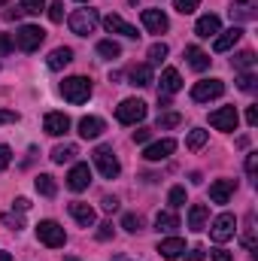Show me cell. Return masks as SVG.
<instances>
[{"mask_svg":"<svg viewBox=\"0 0 258 261\" xmlns=\"http://www.w3.org/2000/svg\"><path fill=\"white\" fill-rule=\"evenodd\" d=\"M67 24H70V31L76 34V37H88V34H94L97 31V24H100V15H97V9H76L70 18H67Z\"/></svg>","mask_w":258,"mask_h":261,"instance_id":"cell-1","label":"cell"},{"mask_svg":"<svg viewBox=\"0 0 258 261\" xmlns=\"http://www.w3.org/2000/svg\"><path fill=\"white\" fill-rule=\"evenodd\" d=\"M43 40H46V31L37 28V24H21V28L12 34L15 49H21V52H37V49L43 46Z\"/></svg>","mask_w":258,"mask_h":261,"instance_id":"cell-2","label":"cell"},{"mask_svg":"<svg viewBox=\"0 0 258 261\" xmlns=\"http://www.w3.org/2000/svg\"><path fill=\"white\" fill-rule=\"evenodd\" d=\"M94 167L100 170L104 179H116V176L122 173V164H119L113 146H97V149H94Z\"/></svg>","mask_w":258,"mask_h":261,"instance_id":"cell-3","label":"cell"},{"mask_svg":"<svg viewBox=\"0 0 258 261\" xmlns=\"http://www.w3.org/2000/svg\"><path fill=\"white\" fill-rule=\"evenodd\" d=\"M61 94H64V100H70V103H85L91 97V79L70 76V79L61 82Z\"/></svg>","mask_w":258,"mask_h":261,"instance_id":"cell-4","label":"cell"},{"mask_svg":"<svg viewBox=\"0 0 258 261\" xmlns=\"http://www.w3.org/2000/svg\"><path fill=\"white\" fill-rule=\"evenodd\" d=\"M37 240H40L43 246H49V249H61V246L67 243V234H64V228H61L58 222L43 219V222L37 225Z\"/></svg>","mask_w":258,"mask_h":261,"instance_id":"cell-5","label":"cell"},{"mask_svg":"<svg viewBox=\"0 0 258 261\" xmlns=\"http://www.w3.org/2000/svg\"><path fill=\"white\" fill-rule=\"evenodd\" d=\"M116 119H119L122 125H140V122L146 119V103L137 100V97L122 100V103L116 107Z\"/></svg>","mask_w":258,"mask_h":261,"instance_id":"cell-6","label":"cell"},{"mask_svg":"<svg viewBox=\"0 0 258 261\" xmlns=\"http://www.w3.org/2000/svg\"><path fill=\"white\" fill-rule=\"evenodd\" d=\"M222 94H225V82L222 79H200V82H194V88H192V100H197V103L216 100Z\"/></svg>","mask_w":258,"mask_h":261,"instance_id":"cell-7","label":"cell"},{"mask_svg":"<svg viewBox=\"0 0 258 261\" xmlns=\"http://www.w3.org/2000/svg\"><path fill=\"white\" fill-rule=\"evenodd\" d=\"M234 231H237V219H234L231 213L216 216V219H213V225H210V237H213L216 243H228V240L234 237Z\"/></svg>","mask_w":258,"mask_h":261,"instance_id":"cell-8","label":"cell"},{"mask_svg":"<svg viewBox=\"0 0 258 261\" xmlns=\"http://www.w3.org/2000/svg\"><path fill=\"white\" fill-rule=\"evenodd\" d=\"M88 182H91V167H88L85 161L73 164L70 173H67V189H70V192H85Z\"/></svg>","mask_w":258,"mask_h":261,"instance_id":"cell-9","label":"cell"},{"mask_svg":"<svg viewBox=\"0 0 258 261\" xmlns=\"http://www.w3.org/2000/svg\"><path fill=\"white\" fill-rule=\"evenodd\" d=\"M237 122H240V116L234 107H222V110L210 113V125L216 130H237Z\"/></svg>","mask_w":258,"mask_h":261,"instance_id":"cell-10","label":"cell"},{"mask_svg":"<svg viewBox=\"0 0 258 261\" xmlns=\"http://www.w3.org/2000/svg\"><path fill=\"white\" fill-rule=\"evenodd\" d=\"M228 15L231 21H255L258 18V3L255 0H234L228 6Z\"/></svg>","mask_w":258,"mask_h":261,"instance_id":"cell-11","label":"cell"},{"mask_svg":"<svg viewBox=\"0 0 258 261\" xmlns=\"http://www.w3.org/2000/svg\"><path fill=\"white\" fill-rule=\"evenodd\" d=\"M140 18H143V28H146L149 34H164V31L170 28V18H167L161 9H143Z\"/></svg>","mask_w":258,"mask_h":261,"instance_id":"cell-12","label":"cell"},{"mask_svg":"<svg viewBox=\"0 0 258 261\" xmlns=\"http://www.w3.org/2000/svg\"><path fill=\"white\" fill-rule=\"evenodd\" d=\"M176 152V140H170V137H164V140H158V143H152V146H146V152H143V158L146 161H164V158H170Z\"/></svg>","mask_w":258,"mask_h":261,"instance_id":"cell-13","label":"cell"},{"mask_svg":"<svg viewBox=\"0 0 258 261\" xmlns=\"http://www.w3.org/2000/svg\"><path fill=\"white\" fill-rule=\"evenodd\" d=\"M43 130L49 137H64L67 130H70V116H64V113H49L43 119Z\"/></svg>","mask_w":258,"mask_h":261,"instance_id":"cell-14","label":"cell"},{"mask_svg":"<svg viewBox=\"0 0 258 261\" xmlns=\"http://www.w3.org/2000/svg\"><path fill=\"white\" fill-rule=\"evenodd\" d=\"M240 37H243V31H240L237 24L228 28V31H219L216 40H213V49H216V52H228V49H234V46L240 43Z\"/></svg>","mask_w":258,"mask_h":261,"instance_id":"cell-15","label":"cell"},{"mask_svg":"<svg viewBox=\"0 0 258 261\" xmlns=\"http://www.w3.org/2000/svg\"><path fill=\"white\" fill-rule=\"evenodd\" d=\"M79 137L82 140H97L104 130H107V125H104V119H97V116H85V119H79Z\"/></svg>","mask_w":258,"mask_h":261,"instance_id":"cell-16","label":"cell"},{"mask_svg":"<svg viewBox=\"0 0 258 261\" xmlns=\"http://www.w3.org/2000/svg\"><path fill=\"white\" fill-rule=\"evenodd\" d=\"M104 28H107L110 34H122V37H131V40H137V37H140L134 24H128V21H125L122 15H113V12H110V15L104 18Z\"/></svg>","mask_w":258,"mask_h":261,"instance_id":"cell-17","label":"cell"},{"mask_svg":"<svg viewBox=\"0 0 258 261\" xmlns=\"http://www.w3.org/2000/svg\"><path fill=\"white\" fill-rule=\"evenodd\" d=\"M222 31V21H219V15H200L197 18V24H194V34L200 37V40H210V37H216Z\"/></svg>","mask_w":258,"mask_h":261,"instance_id":"cell-18","label":"cell"},{"mask_svg":"<svg viewBox=\"0 0 258 261\" xmlns=\"http://www.w3.org/2000/svg\"><path fill=\"white\" fill-rule=\"evenodd\" d=\"M234 189H237L234 179H216V182L210 186V200H213V203H228L231 195H234Z\"/></svg>","mask_w":258,"mask_h":261,"instance_id":"cell-19","label":"cell"},{"mask_svg":"<svg viewBox=\"0 0 258 261\" xmlns=\"http://www.w3.org/2000/svg\"><path fill=\"white\" fill-rule=\"evenodd\" d=\"M183 252H186V240H179V237H167L158 243V255L167 261H176Z\"/></svg>","mask_w":258,"mask_h":261,"instance_id":"cell-20","label":"cell"},{"mask_svg":"<svg viewBox=\"0 0 258 261\" xmlns=\"http://www.w3.org/2000/svg\"><path fill=\"white\" fill-rule=\"evenodd\" d=\"M70 216H73L82 228H91V225L97 222V213H94L88 203H79V200H76V203H70Z\"/></svg>","mask_w":258,"mask_h":261,"instance_id":"cell-21","label":"cell"},{"mask_svg":"<svg viewBox=\"0 0 258 261\" xmlns=\"http://www.w3.org/2000/svg\"><path fill=\"white\" fill-rule=\"evenodd\" d=\"M128 82L131 85H137V88H146V85H152V64H137L128 70Z\"/></svg>","mask_w":258,"mask_h":261,"instance_id":"cell-22","label":"cell"},{"mask_svg":"<svg viewBox=\"0 0 258 261\" xmlns=\"http://www.w3.org/2000/svg\"><path fill=\"white\" fill-rule=\"evenodd\" d=\"M179 88H183V76H179V70L167 67V70L161 73V94H176Z\"/></svg>","mask_w":258,"mask_h":261,"instance_id":"cell-23","label":"cell"},{"mask_svg":"<svg viewBox=\"0 0 258 261\" xmlns=\"http://www.w3.org/2000/svg\"><path fill=\"white\" fill-rule=\"evenodd\" d=\"M207 222H210V210H207V203H194L192 210H189V228H192V231H203Z\"/></svg>","mask_w":258,"mask_h":261,"instance_id":"cell-24","label":"cell"},{"mask_svg":"<svg viewBox=\"0 0 258 261\" xmlns=\"http://www.w3.org/2000/svg\"><path fill=\"white\" fill-rule=\"evenodd\" d=\"M186 61H189V67H192V70H197V73H200V70H207V67H210V61H213V58H210L203 49L189 46V49H186Z\"/></svg>","mask_w":258,"mask_h":261,"instance_id":"cell-25","label":"cell"},{"mask_svg":"<svg viewBox=\"0 0 258 261\" xmlns=\"http://www.w3.org/2000/svg\"><path fill=\"white\" fill-rule=\"evenodd\" d=\"M70 61H73V49H67V46H58V49H52V55L46 58L49 70H61V67H67Z\"/></svg>","mask_w":258,"mask_h":261,"instance_id":"cell-26","label":"cell"},{"mask_svg":"<svg viewBox=\"0 0 258 261\" xmlns=\"http://www.w3.org/2000/svg\"><path fill=\"white\" fill-rule=\"evenodd\" d=\"M76 155H79V149H76V146H73V143H64V146H55V149H52V155H49V158H52V161H55V164H67V161H73V158H76Z\"/></svg>","mask_w":258,"mask_h":261,"instance_id":"cell-27","label":"cell"},{"mask_svg":"<svg viewBox=\"0 0 258 261\" xmlns=\"http://www.w3.org/2000/svg\"><path fill=\"white\" fill-rule=\"evenodd\" d=\"M37 192H40L43 197H55L58 195V182H55V176L40 173V176H37Z\"/></svg>","mask_w":258,"mask_h":261,"instance_id":"cell-28","label":"cell"},{"mask_svg":"<svg viewBox=\"0 0 258 261\" xmlns=\"http://www.w3.org/2000/svg\"><path fill=\"white\" fill-rule=\"evenodd\" d=\"M155 228L158 231H173V228H179V216L170 213V210H164V213L155 216Z\"/></svg>","mask_w":258,"mask_h":261,"instance_id":"cell-29","label":"cell"},{"mask_svg":"<svg viewBox=\"0 0 258 261\" xmlns=\"http://www.w3.org/2000/svg\"><path fill=\"white\" fill-rule=\"evenodd\" d=\"M97 55H104V58L116 61V58L122 55V46H119L116 40H100V43H97Z\"/></svg>","mask_w":258,"mask_h":261,"instance_id":"cell-30","label":"cell"},{"mask_svg":"<svg viewBox=\"0 0 258 261\" xmlns=\"http://www.w3.org/2000/svg\"><path fill=\"white\" fill-rule=\"evenodd\" d=\"M243 246L255 252V213H246V231H243Z\"/></svg>","mask_w":258,"mask_h":261,"instance_id":"cell-31","label":"cell"},{"mask_svg":"<svg viewBox=\"0 0 258 261\" xmlns=\"http://www.w3.org/2000/svg\"><path fill=\"white\" fill-rule=\"evenodd\" d=\"M231 64H234V70H252L255 67V52H237L234 58H231Z\"/></svg>","mask_w":258,"mask_h":261,"instance_id":"cell-32","label":"cell"},{"mask_svg":"<svg viewBox=\"0 0 258 261\" xmlns=\"http://www.w3.org/2000/svg\"><path fill=\"white\" fill-rule=\"evenodd\" d=\"M176 125H183V116H179V113H161V116H158V122H155V128H158V130L176 128Z\"/></svg>","mask_w":258,"mask_h":261,"instance_id":"cell-33","label":"cell"},{"mask_svg":"<svg viewBox=\"0 0 258 261\" xmlns=\"http://www.w3.org/2000/svg\"><path fill=\"white\" fill-rule=\"evenodd\" d=\"M167 52H170L167 43H152V46H149V64H161V61L167 58Z\"/></svg>","mask_w":258,"mask_h":261,"instance_id":"cell-34","label":"cell"},{"mask_svg":"<svg viewBox=\"0 0 258 261\" xmlns=\"http://www.w3.org/2000/svg\"><path fill=\"white\" fill-rule=\"evenodd\" d=\"M255 85H258L255 73H240V76H237V88H240V91L252 94V91H255Z\"/></svg>","mask_w":258,"mask_h":261,"instance_id":"cell-35","label":"cell"},{"mask_svg":"<svg viewBox=\"0 0 258 261\" xmlns=\"http://www.w3.org/2000/svg\"><path fill=\"white\" fill-rule=\"evenodd\" d=\"M203 143H207V130H203V128H194L192 134H189V140H186V146H189L192 152H197Z\"/></svg>","mask_w":258,"mask_h":261,"instance_id":"cell-36","label":"cell"},{"mask_svg":"<svg viewBox=\"0 0 258 261\" xmlns=\"http://www.w3.org/2000/svg\"><path fill=\"white\" fill-rule=\"evenodd\" d=\"M167 203H170L173 210L186 206V189H183V186H173V189H170V195H167Z\"/></svg>","mask_w":258,"mask_h":261,"instance_id":"cell-37","label":"cell"},{"mask_svg":"<svg viewBox=\"0 0 258 261\" xmlns=\"http://www.w3.org/2000/svg\"><path fill=\"white\" fill-rule=\"evenodd\" d=\"M18 9H21V12H28V15H40V12L46 9V0H21V3H18Z\"/></svg>","mask_w":258,"mask_h":261,"instance_id":"cell-38","label":"cell"},{"mask_svg":"<svg viewBox=\"0 0 258 261\" xmlns=\"http://www.w3.org/2000/svg\"><path fill=\"white\" fill-rule=\"evenodd\" d=\"M122 228L131 231V234H137V231H143V219H140V216H134V213H128V216L122 219Z\"/></svg>","mask_w":258,"mask_h":261,"instance_id":"cell-39","label":"cell"},{"mask_svg":"<svg viewBox=\"0 0 258 261\" xmlns=\"http://www.w3.org/2000/svg\"><path fill=\"white\" fill-rule=\"evenodd\" d=\"M197 6H200V0H173V9L183 12V15H192Z\"/></svg>","mask_w":258,"mask_h":261,"instance_id":"cell-40","label":"cell"},{"mask_svg":"<svg viewBox=\"0 0 258 261\" xmlns=\"http://www.w3.org/2000/svg\"><path fill=\"white\" fill-rule=\"evenodd\" d=\"M49 18L58 24V21H64V0H52V6H49Z\"/></svg>","mask_w":258,"mask_h":261,"instance_id":"cell-41","label":"cell"},{"mask_svg":"<svg viewBox=\"0 0 258 261\" xmlns=\"http://www.w3.org/2000/svg\"><path fill=\"white\" fill-rule=\"evenodd\" d=\"M12 49H15V43H12V37H9V34H0V58H3V55H9Z\"/></svg>","mask_w":258,"mask_h":261,"instance_id":"cell-42","label":"cell"},{"mask_svg":"<svg viewBox=\"0 0 258 261\" xmlns=\"http://www.w3.org/2000/svg\"><path fill=\"white\" fill-rule=\"evenodd\" d=\"M15 122H18L15 110H0V125H15Z\"/></svg>","mask_w":258,"mask_h":261,"instance_id":"cell-43","label":"cell"},{"mask_svg":"<svg viewBox=\"0 0 258 261\" xmlns=\"http://www.w3.org/2000/svg\"><path fill=\"white\" fill-rule=\"evenodd\" d=\"M9 161H12V149L0 143V170H6V167H9Z\"/></svg>","mask_w":258,"mask_h":261,"instance_id":"cell-44","label":"cell"},{"mask_svg":"<svg viewBox=\"0 0 258 261\" xmlns=\"http://www.w3.org/2000/svg\"><path fill=\"white\" fill-rule=\"evenodd\" d=\"M255 167H258V155H246V173H249V179H255Z\"/></svg>","mask_w":258,"mask_h":261,"instance_id":"cell-45","label":"cell"},{"mask_svg":"<svg viewBox=\"0 0 258 261\" xmlns=\"http://www.w3.org/2000/svg\"><path fill=\"white\" fill-rule=\"evenodd\" d=\"M203 258H207L203 246H194V249H189V255H186V261H203Z\"/></svg>","mask_w":258,"mask_h":261,"instance_id":"cell-46","label":"cell"},{"mask_svg":"<svg viewBox=\"0 0 258 261\" xmlns=\"http://www.w3.org/2000/svg\"><path fill=\"white\" fill-rule=\"evenodd\" d=\"M149 137H152V130L149 128H137L134 130V143H149Z\"/></svg>","mask_w":258,"mask_h":261,"instance_id":"cell-47","label":"cell"},{"mask_svg":"<svg viewBox=\"0 0 258 261\" xmlns=\"http://www.w3.org/2000/svg\"><path fill=\"white\" fill-rule=\"evenodd\" d=\"M3 222H6L9 228H15V231L21 228V216H15V213H6V216H3Z\"/></svg>","mask_w":258,"mask_h":261,"instance_id":"cell-48","label":"cell"},{"mask_svg":"<svg viewBox=\"0 0 258 261\" xmlns=\"http://www.w3.org/2000/svg\"><path fill=\"white\" fill-rule=\"evenodd\" d=\"M110 237H113V225H110V222H104V225L97 228V240H110Z\"/></svg>","mask_w":258,"mask_h":261,"instance_id":"cell-49","label":"cell"},{"mask_svg":"<svg viewBox=\"0 0 258 261\" xmlns=\"http://www.w3.org/2000/svg\"><path fill=\"white\" fill-rule=\"evenodd\" d=\"M100 206H104L107 213H116V210H119V200H116V197H104V200H100Z\"/></svg>","mask_w":258,"mask_h":261,"instance_id":"cell-50","label":"cell"},{"mask_svg":"<svg viewBox=\"0 0 258 261\" xmlns=\"http://www.w3.org/2000/svg\"><path fill=\"white\" fill-rule=\"evenodd\" d=\"M246 122H249V128L258 125V107H249V110H246Z\"/></svg>","mask_w":258,"mask_h":261,"instance_id":"cell-51","label":"cell"},{"mask_svg":"<svg viewBox=\"0 0 258 261\" xmlns=\"http://www.w3.org/2000/svg\"><path fill=\"white\" fill-rule=\"evenodd\" d=\"M12 206H15L18 213H24V210H31V200H28V197H15V203H12Z\"/></svg>","mask_w":258,"mask_h":261,"instance_id":"cell-52","label":"cell"},{"mask_svg":"<svg viewBox=\"0 0 258 261\" xmlns=\"http://www.w3.org/2000/svg\"><path fill=\"white\" fill-rule=\"evenodd\" d=\"M213 261H231V252H225V249H213Z\"/></svg>","mask_w":258,"mask_h":261,"instance_id":"cell-53","label":"cell"},{"mask_svg":"<svg viewBox=\"0 0 258 261\" xmlns=\"http://www.w3.org/2000/svg\"><path fill=\"white\" fill-rule=\"evenodd\" d=\"M18 15H21V9H9V12H3L6 21H18Z\"/></svg>","mask_w":258,"mask_h":261,"instance_id":"cell-54","label":"cell"},{"mask_svg":"<svg viewBox=\"0 0 258 261\" xmlns=\"http://www.w3.org/2000/svg\"><path fill=\"white\" fill-rule=\"evenodd\" d=\"M0 261H12V255L9 252H0Z\"/></svg>","mask_w":258,"mask_h":261,"instance_id":"cell-55","label":"cell"},{"mask_svg":"<svg viewBox=\"0 0 258 261\" xmlns=\"http://www.w3.org/2000/svg\"><path fill=\"white\" fill-rule=\"evenodd\" d=\"M6 3H9V0H0V6H6Z\"/></svg>","mask_w":258,"mask_h":261,"instance_id":"cell-56","label":"cell"},{"mask_svg":"<svg viewBox=\"0 0 258 261\" xmlns=\"http://www.w3.org/2000/svg\"><path fill=\"white\" fill-rule=\"evenodd\" d=\"M70 261H79V258H70Z\"/></svg>","mask_w":258,"mask_h":261,"instance_id":"cell-57","label":"cell"},{"mask_svg":"<svg viewBox=\"0 0 258 261\" xmlns=\"http://www.w3.org/2000/svg\"><path fill=\"white\" fill-rule=\"evenodd\" d=\"M79 3H85V0H79Z\"/></svg>","mask_w":258,"mask_h":261,"instance_id":"cell-58","label":"cell"}]
</instances>
